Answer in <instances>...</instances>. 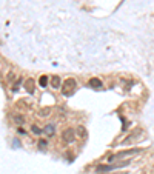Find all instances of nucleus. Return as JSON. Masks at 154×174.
I'll return each instance as SVG.
<instances>
[{
    "label": "nucleus",
    "instance_id": "13",
    "mask_svg": "<svg viewBox=\"0 0 154 174\" xmlns=\"http://www.w3.org/2000/svg\"><path fill=\"white\" fill-rule=\"evenodd\" d=\"M48 114H51V109H49V108H45V109H42V111L38 113V116H42V117H45V116H48Z\"/></svg>",
    "mask_w": 154,
    "mask_h": 174
},
{
    "label": "nucleus",
    "instance_id": "10",
    "mask_svg": "<svg viewBox=\"0 0 154 174\" xmlns=\"http://www.w3.org/2000/svg\"><path fill=\"white\" fill-rule=\"evenodd\" d=\"M48 82H49V77H48V76H42V77L38 79V85H40L42 88L48 87Z\"/></svg>",
    "mask_w": 154,
    "mask_h": 174
},
{
    "label": "nucleus",
    "instance_id": "14",
    "mask_svg": "<svg viewBox=\"0 0 154 174\" xmlns=\"http://www.w3.org/2000/svg\"><path fill=\"white\" fill-rule=\"evenodd\" d=\"M38 146H40V149H45L46 148V142L45 140H38Z\"/></svg>",
    "mask_w": 154,
    "mask_h": 174
},
{
    "label": "nucleus",
    "instance_id": "1",
    "mask_svg": "<svg viewBox=\"0 0 154 174\" xmlns=\"http://www.w3.org/2000/svg\"><path fill=\"white\" fill-rule=\"evenodd\" d=\"M76 87H77V82L74 79H66L63 83H62V94H65V96H71V94H74V91H76Z\"/></svg>",
    "mask_w": 154,
    "mask_h": 174
},
{
    "label": "nucleus",
    "instance_id": "16",
    "mask_svg": "<svg viewBox=\"0 0 154 174\" xmlns=\"http://www.w3.org/2000/svg\"><path fill=\"white\" fill-rule=\"evenodd\" d=\"M19 134H25L26 136V131L23 130V128H19Z\"/></svg>",
    "mask_w": 154,
    "mask_h": 174
},
{
    "label": "nucleus",
    "instance_id": "3",
    "mask_svg": "<svg viewBox=\"0 0 154 174\" xmlns=\"http://www.w3.org/2000/svg\"><path fill=\"white\" fill-rule=\"evenodd\" d=\"M129 165V160L126 162H120V163H116V165H100L97 168V171H113V170H117V168H122V167H126Z\"/></svg>",
    "mask_w": 154,
    "mask_h": 174
},
{
    "label": "nucleus",
    "instance_id": "6",
    "mask_svg": "<svg viewBox=\"0 0 154 174\" xmlns=\"http://www.w3.org/2000/svg\"><path fill=\"white\" fill-rule=\"evenodd\" d=\"M88 87L94 88V89H99V88H102V80L97 79V77H93V79L88 80Z\"/></svg>",
    "mask_w": 154,
    "mask_h": 174
},
{
    "label": "nucleus",
    "instance_id": "15",
    "mask_svg": "<svg viewBox=\"0 0 154 174\" xmlns=\"http://www.w3.org/2000/svg\"><path fill=\"white\" fill-rule=\"evenodd\" d=\"M8 79H9V80L12 82V80L16 79V73H9V74H8Z\"/></svg>",
    "mask_w": 154,
    "mask_h": 174
},
{
    "label": "nucleus",
    "instance_id": "7",
    "mask_svg": "<svg viewBox=\"0 0 154 174\" xmlns=\"http://www.w3.org/2000/svg\"><path fill=\"white\" fill-rule=\"evenodd\" d=\"M51 87L54 88V89H59V88L62 87V79L59 76H52L51 77Z\"/></svg>",
    "mask_w": 154,
    "mask_h": 174
},
{
    "label": "nucleus",
    "instance_id": "2",
    "mask_svg": "<svg viewBox=\"0 0 154 174\" xmlns=\"http://www.w3.org/2000/svg\"><path fill=\"white\" fill-rule=\"evenodd\" d=\"M76 139V130L74 128H66L62 131V140L65 143H73Z\"/></svg>",
    "mask_w": 154,
    "mask_h": 174
},
{
    "label": "nucleus",
    "instance_id": "4",
    "mask_svg": "<svg viewBox=\"0 0 154 174\" xmlns=\"http://www.w3.org/2000/svg\"><path fill=\"white\" fill-rule=\"evenodd\" d=\"M136 153H139L137 148H133V149H128V151H120V153H117L114 156H110L108 162H113L114 159H122V157H126V156H131V154H136Z\"/></svg>",
    "mask_w": 154,
    "mask_h": 174
},
{
    "label": "nucleus",
    "instance_id": "12",
    "mask_svg": "<svg viewBox=\"0 0 154 174\" xmlns=\"http://www.w3.org/2000/svg\"><path fill=\"white\" fill-rule=\"evenodd\" d=\"M31 131H33V132H34L36 136H40V134H42V130L38 128L37 125H33V127H31Z\"/></svg>",
    "mask_w": 154,
    "mask_h": 174
},
{
    "label": "nucleus",
    "instance_id": "9",
    "mask_svg": "<svg viewBox=\"0 0 154 174\" xmlns=\"http://www.w3.org/2000/svg\"><path fill=\"white\" fill-rule=\"evenodd\" d=\"M12 120H14L17 125H23V123H25V117L20 116V114H14V116H12Z\"/></svg>",
    "mask_w": 154,
    "mask_h": 174
},
{
    "label": "nucleus",
    "instance_id": "8",
    "mask_svg": "<svg viewBox=\"0 0 154 174\" xmlns=\"http://www.w3.org/2000/svg\"><path fill=\"white\" fill-rule=\"evenodd\" d=\"M54 131H56L54 123H48V125L43 128V132H45V134H48V136H54Z\"/></svg>",
    "mask_w": 154,
    "mask_h": 174
},
{
    "label": "nucleus",
    "instance_id": "17",
    "mask_svg": "<svg viewBox=\"0 0 154 174\" xmlns=\"http://www.w3.org/2000/svg\"><path fill=\"white\" fill-rule=\"evenodd\" d=\"M116 174H126V173H116Z\"/></svg>",
    "mask_w": 154,
    "mask_h": 174
},
{
    "label": "nucleus",
    "instance_id": "11",
    "mask_svg": "<svg viewBox=\"0 0 154 174\" xmlns=\"http://www.w3.org/2000/svg\"><path fill=\"white\" fill-rule=\"evenodd\" d=\"M76 136H79V137H86V130L83 128V127H77L76 128Z\"/></svg>",
    "mask_w": 154,
    "mask_h": 174
},
{
    "label": "nucleus",
    "instance_id": "5",
    "mask_svg": "<svg viewBox=\"0 0 154 174\" xmlns=\"http://www.w3.org/2000/svg\"><path fill=\"white\" fill-rule=\"evenodd\" d=\"M34 87H36V80L34 79H26L25 80V89L29 94H34Z\"/></svg>",
    "mask_w": 154,
    "mask_h": 174
}]
</instances>
